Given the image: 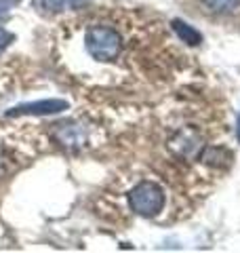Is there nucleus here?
<instances>
[{
    "label": "nucleus",
    "mask_w": 240,
    "mask_h": 253,
    "mask_svg": "<svg viewBox=\"0 0 240 253\" xmlns=\"http://www.w3.org/2000/svg\"><path fill=\"white\" fill-rule=\"evenodd\" d=\"M66 99H44V101H32V104H21L11 110H6V116H46V114H57L68 110Z\"/></svg>",
    "instance_id": "3"
},
{
    "label": "nucleus",
    "mask_w": 240,
    "mask_h": 253,
    "mask_svg": "<svg viewBox=\"0 0 240 253\" xmlns=\"http://www.w3.org/2000/svg\"><path fill=\"white\" fill-rule=\"evenodd\" d=\"M11 41H13V34H11V32H6L4 28H0V53H2L6 46L11 44Z\"/></svg>",
    "instance_id": "9"
},
{
    "label": "nucleus",
    "mask_w": 240,
    "mask_h": 253,
    "mask_svg": "<svg viewBox=\"0 0 240 253\" xmlns=\"http://www.w3.org/2000/svg\"><path fill=\"white\" fill-rule=\"evenodd\" d=\"M171 148L177 154L186 156V158H192V156H196L200 150H202V144H200V139L192 131H183V133H179V135H177V139H173Z\"/></svg>",
    "instance_id": "5"
},
{
    "label": "nucleus",
    "mask_w": 240,
    "mask_h": 253,
    "mask_svg": "<svg viewBox=\"0 0 240 253\" xmlns=\"http://www.w3.org/2000/svg\"><path fill=\"white\" fill-rule=\"evenodd\" d=\"M200 158H202L204 165H211V167H228L230 161H232V152L226 148H219V146H213V148H204L200 152Z\"/></svg>",
    "instance_id": "6"
},
{
    "label": "nucleus",
    "mask_w": 240,
    "mask_h": 253,
    "mask_svg": "<svg viewBox=\"0 0 240 253\" xmlns=\"http://www.w3.org/2000/svg\"><path fill=\"white\" fill-rule=\"evenodd\" d=\"M86 51L93 59L97 61H110L116 59L122 51V36L110 26H95L86 32L84 36Z\"/></svg>",
    "instance_id": "1"
},
{
    "label": "nucleus",
    "mask_w": 240,
    "mask_h": 253,
    "mask_svg": "<svg viewBox=\"0 0 240 253\" xmlns=\"http://www.w3.org/2000/svg\"><path fill=\"white\" fill-rule=\"evenodd\" d=\"M93 0H34V6L44 13H61V11H80L86 9Z\"/></svg>",
    "instance_id": "4"
},
{
    "label": "nucleus",
    "mask_w": 240,
    "mask_h": 253,
    "mask_svg": "<svg viewBox=\"0 0 240 253\" xmlns=\"http://www.w3.org/2000/svg\"><path fill=\"white\" fill-rule=\"evenodd\" d=\"M236 137L240 141V114H238V123H236Z\"/></svg>",
    "instance_id": "11"
},
{
    "label": "nucleus",
    "mask_w": 240,
    "mask_h": 253,
    "mask_svg": "<svg viewBox=\"0 0 240 253\" xmlns=\"http://www.w3.org/2000/svg\"><path fill=\"white\" fill-rule=\"evenodd\" d=\"M0 165H2V158H0Z\"/></svg>",
    "instance_id": "12"
},
{
    "label": "nucleus",
    "mask_w": 240,
    "mask_h": 253,
    "mask_svg": "<svg viewBox=\"0 0 240 253\" xmlns=\"http://www.w3.org/2000/svg\"><path fill=\"white\" fill-rule=\"evenodd\" d=\"M17 2L19 0H0V17H4V15L9 13Z\"/></svg>",
    "instance_id": "10"
},
{
    "label": "nucleus",
    "mask_w": 240,
    "mask_h": 253,
    "mask_svg": "<svg viewBox=\"0 0 240 253\" xmlns=\"http://www.w3.org/2000/svg\"><path fill=\"white\" fill-rule=\"evenodd\" d=\"M173 30H175V34H177V38L181 42H186L190 46H196L202 42V34H200L198 30H194L192 26H188L186 21H181V19H173Z\"/></svg>",
    "instance_id": "7"
},
{
    "label": "nucleus",
    "mask_w": 240,
    "mask_h": 253,
    "mask_svg": "<svg viewBox=\"0 0 240 253\" xmlns=\"http://www.w3.org/2000/svg\"><path fill=\"white\" fill-rule=\"evenodd\" d=\"M202 2L213 13H234L240 6V0H202Z\"/></svg>",
    "instance_id": "8"
},
{
    "label": "nucleus",
    "mask_w": 240,
    "mask_h": 253,
    "mask_svg": "<svg viewBox=\"0 0 240 253\" xmlns=\"http://www.w3.org/2000/svg\"><path fill=\"white\" fill-rule=\"evenodd\" d=\"M131 209L141 217H154L164 205V190L156 181H141L129 194Z\"/></svg>",
    "instance_id": "2"
}]
</instances>
